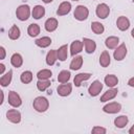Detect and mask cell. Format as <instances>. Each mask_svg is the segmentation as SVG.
<instances>
[{
	"label": "cell",
	"instance_id": "e575fe53",
	"mask_svg": "<svg viewBox=\"0 0 134 134\" xmlns=\"http://www.w3.org/2000/svg\"><path fill=\"white\" fill-rule=\"evenodd\" d=\"M50 81L49 80H39L37 82V88L40 91H45L48 87H50Z\"/></svg>",
	"mask_w": 134,
	"mask_h": 134
},
{
	"label": "cell",
	"instance_id": "5bb4252c",
	"mask_svg": "<svg viewBox=\"0 0 134 134\" xmlns=\"http://www.w3.org/2000/svg\"><path fill=\"white\" fill-rule=\"evenodd\" d=\"M91 73H88V72H82V73H79L74 76L73 79V84L75 85V87H80L82 85V83L84 81H87L91 77Z\"/></svg>",
	"mask_w": 134,
	"mask_h": 134
},
{
	"label": "cell",
	"instance_id": "8d00e7d4",
	"mask_svg": "<svg viewBox=\"0 0 134 134\" xmlns=\"http://www.w3.org/2000/svg\"><path fill=\"white\" fill-rule=\"evenodd\" d=\"M0 52H1V60L5 59V49H4V47H3V46H1V47H0Z\"/></svg>",
	"mask_w": 134,
	"mask_h": 134
},
{
	"label": "cell",
	"instance_id": "f35d334b",
	"mask_svg": "<svg viewBox=\"0 0 134 134\" xmlns=\"http://www.w3.org/2000/svg\"><path fill=\"white\" fill-rule=\"evenodd\" d=\"M4 70H5L4 64H0V74H3L4 73Z\"/></svg>",
	"mask_w": 134,
	"mask_h": 134
},
{
	"label": "cell",
	"instance_id": "ffe728a7",
	"mask_svg": "<svg viewBox=\"0 0 134 134\" xmlns=\"http://www.w3.org/2000/svg\"><path fill=\"white\" fill-rule=\"evenodd\" d=\"M31 15H32V17L35 19L39 20L42 17H44V15H45V8L42 5H36L32 8V10H31Z\"/></svg>",
	"mask_w": 134,
	"mask_h": 134
},
{
	"label": "cell",
	"instance_id": "277c9868",
	"mask_svg": "<svg viewBox=\"0 0 134 134\" xmlns=\"http://www.w3.org/2000/svg\"><path fill=\"white\" fill-rule=\"evenodd\" d=\"M7 100H8V104L14 108H18L22 105V99H21L20 95L15 91H9L8 92Z\"/></svg>",
	"mask_w": 134,
	"mask_h": 134
},
{
	"label": "cell",
	"instance_id": "ba28073f",
	"mask_svg": "<svg viewBox=\"0 0 134 134\" xmlns=\"http://www.w3.org/2000/svg\"><path fill=\"white\" fill-rule=\"evenodd\" d=\"M6 118L13 124H19L21 121V113L16 109H10L6 112Z\"/></svg>",
	"mask_w": 134,
	"mask_h": 134
},
{
	"label": "cell",
	"instance_id": "e0dca14e",
	"mask_svg": "<svg viewBox=\"0 0 134 134\" xmlns=\"http://www.w3.org/2000/svg\"><path fill=\"white\" fill-rule=\"evenodd\" d=\"M117 95V89L116 88H111L109 90H107L102 96H100V102L105 103V102H108V100H111L113 99L115 96Z\"/></svg>",
	"mask_w": 134,
	"mask_h": 134
},
{
	"label": "cell",
	"instance_id": "484cf974",
	"mask_svg": "<svg viewBox=\"0 0 134 134\" xmlns=\"http://www.w3.org/2000/svg\"><path fill=\"white\" fill-rule=\"evenodd\" d=\"M12 79H13V70H8L5 74H3L0 79V85L2 87H6L10 84L12 82Z\"/></svg>",
	"mask_w": 134,
	"mask_h": 134
},
{
	"label": "cell",
	"instance_id": "5b68a950",
	"mask_svg": "<svg viewBox=\"0 0 134 134\" xmlns=\"http://www.w3.org/2000/svg\"><path fill=\"white\" fill-rule=\"evenodd\" d=\"M95 14L99 19H106L110 14V8L106 3H100L96 6Z\"/></svg>",
	"mask_w": 134,
	"mask_h": 134
},
{
	"label": "cell",
	"instance_id": "83f0119b",
	"mask_svg": "<svg viewBox=\"0 0 134 134\" xmlns=\"http://www.w3.org/2000/svg\"><path fill=\"white\" fill-rule=\"evenodd\" d=\"M36 45L41 47V48H46L51 44V39L49 37H42L36 40Z\"/></svg>",
	"mask_w": 134,
	"mask_h": 134
},
{
	"label": "cell",
	"instance_id": "4fadbf2b",
	"mask_svg": "<svg viewBox=\"0 0 134 134\" xmlns=\"http://www.w3.org/2000/svg\"><path fill=\"white\" fill-rule=\"evenodd\" d=\"M83 44H84V47H85V50L87 53H93L96 49V43L89 38H84Z\"/></svg>",
	"mask_w": 134,
	"mask_h": 134
},
{
	"label": "cell",
	"instance_id": "6da1fadb",
	"mask_svg": "<svg viewBox=\"0 0 134 134\" xmlns=\"http://www.w3.org/2000/svg\"><path fill=\"white\" fill-rule=\"evenodd\" d=\"M32 107L36 111L38 112H45L47 111V109L49 108V102L46 97L44 96H37L35 99H34V103H32Z\"/></svg>",
	"mask_w": 134,
	"mask_h": 134
},
{
	"label": "cell",
	"instance_id": "d6986e66",
	"mask_svg": "<svg viewBox=\"0 0 134 134\" xmlns=\"http://www.w3.org/2000/svg\"><path fill=\"white\" fill-rule=\"evenodd\" d=\"M58 60V52L55 49H51L48 51L47 55H46V64L48 66H52L54 65V63Z\"/></svg>",
	"mask_w": 134,
	"mask_h": 134
},
{
	"label": "cell",
	"instance_id": "60d3db41",
	"mask_svg": "<svg viewBox=\"0 0 134 134\" xmlns=\"http://www.w3.org/2000/svg\"><path fill=\"white\" fill-rule=\"evenodd\" d=\"M44 3H50V2H52L53 0H42Z\"/></svg>",
	"mask_w": 134,
	"mask_h": 134
},
{
	"label": "cell",
	"instance_id": "9c48e42d",
	"mask_svg": "<svg viewBox=\"0 0 134 134\" xmlns=\"http://www.w3.org/2000/svg\"><path fill=\"white\" fill-rule=\"evenodd\" d=\"M103 89V84L98 81V80H95L90 86H89V89H88V92L91 96H96L100 93Z\"/></svg>",
	"mask_w": 134,
	"mask_h": 134
},
{
	"label": "cell",
	"instance_id": "7bdbcfd3",
	"mask_svg": "<svg viewBox=\"0 0 134 134\" xmlns=\"http://www.w3.org/2000/svg\"><path fill=\"white\" fill-rule=\"evenodd\" d=\"M73 1H79V0H73Z\"/></svg>",
	"mask_w": 134,
	"mask_h": 134
},
{
	"label": "cell",
	"instance_id": "1f68e13d",
	"mask_svg": "<svg viewBox=\"0 0 134 134\" xmlns=\"http://www.w3.org/2000/svg\"><path fill=\"white\" fill-rule=\"evenodd\" d=\"M32 72L31 71H29V70H25V71H23L22 73H21V75H20V80H21V82L23 83V84H29L31 81H32Z\"/></svg>",
	"mask_w": 134,
	"mask_h": 134
},
{
	"label": "cell",
	"instance_id": "8992f818",
	"mask_svg": "<svg viewBox=\"0 0 134 134\" xmlns=\"http://www.w3.org/2000/svg\"><path fill=\"white\" fill-rule=\"evenodd\" d=\"M120 110H121V105L119 103H116V102L109 103V104H107L103 107V111L106 112V113H109V114L118 113Z\"/></svg>",
	"mask_w": 134,
	"mask_h": 134
},
{
	"label": "cell",
	"instance_id": "ab89813d",
	"mask_svg": "<svg viewBox=\"0 0 134 134\" xmlns=\"http://www.w3.org/2000/svg\"><path fill=\"white\" fill-rule=\"evenodd\" d=\"M129 134H134V125L130 128V130H129Z\"/></svg>",
	"mask_w": 134,
	"mask_h": 134
},
{
	"label": "cell",
	"instance_id": "9a60e30c",
	"mask_svg": "<svg viewBox=\"0 0 134 134\" xmlns=\"http://www.w3.org/2000/svg\"><path fill=\"white\" fill-rule=\"evenodd\" d=\"M58 25H59V22L55 18H49L45 21L44 23V27L45 29L48 31V32H52L54 31L57 28H58Z\"/></svg>",
	"mask_w": 134,
	"mask_h": 134
},
{
	"label": "cell",
	"instance_id": "3957f363",
	"mask_svg": "<svg viewBox=\"0 0 134 134\" xmlns=\"http://www.w3.org/2000/svg\"><path fill=\"white\" fill-rule=\"evenodd\" d=\"M89 16V9L84 6V5H77L74 9L73 13V17L77 20V21H84L88 18Z\"/></svg>",
	"mask_w": 134,
	"mask_h": 134
},
{
	"label": "cell",
	"instance_id": "836d02e7",
	"mask_svg": "<svg viewBox=\"0 0 134 134\" xmlns=\"http://www.w3.org/2000/svg\"><path fill=\"white\" fill-rule=\"evenodd\" d=\"M52 75V72L50 69H42L37 73L38 80H49Z\"/></svg>",
	"mask_w": 134,
	"mask_h": 134
},
{
	"label": "cell",
	"instance_id": "d6a6232c",
	"mask_svg": "<svg viewBox=\"0 0 134 134\" xmlns=\"http://www.w3.org/2000/svg\"><path fill=\"white\" fill-rule=\"evenodd\" d=\"M91 29H92V31H93L94 34H96V35H100V34L104 32L105 27H104V25H103L100 22L94 21V22L91 23Z\"/></svg>",
	"mask_w": 134,
	"mask_h": 134
},
{
	"label": "cell",
	"instance_id": "4316f807",
	"mask_svg": "<svg viewBox=\"0 0 134 134\" xmlns=\"http://www.w3.org/2000/svg\"><path fill=\"white\" fill-rule=\"evenodd\" d=\"M105 84H106L108 87L113 88V87H115V86L118 84V79H117V76L114 75V74H108V75L105 76Z\"/></svg>",
	"mask_w": 134,
	"mask_h": 134
},
{
	"label": "cell",
	"instance_id": "30bf717a",
	"mask_svg": "<svg viewBox=\"0 0 134 134\" xmlns=\"http://www.w3.org/2000/svg\"><path fill=\"white\" fill-rule=\"evenodd\" d=\"M57 91H58V94L60 96H67L71 93L72 91V85L69 84V83H64V84H61L60 86H58L57 88Z\"/></svg>",
	"mask_w": 134,
	"mask_h": 134
},
{
	"label": "cell",
	"instance_id": "44dd1931",
	"mask_svg": "<svg viewBox=\"0 0 134 134\" xmlns=\"http://www.w3.org/2000/svg\"><path fill=\"white\" fill-rule=\"evenodd\" d=\"M111 59H110V54L107 50H104L100 55H99V64L102 67H108L110 65Z\"/></svg>",
	"mask_w": 134,
	"mask_h": 134
},
{
	"label": "cell",
	"instance_id": "603a6c76",
	"mask_svg": "<svg viewBox=\"0 0 134 134\" xmlns=\"http://www.w3.org/2000/svg\"><path fill=\"white\" fill-rule=\"evenodd\" d=\"M57 52H58V60H60L62 62L66 61V59L68 57V45H66V44L65 45H62L57 50Z\"/></svg>",
	"mask_w": 134,
	"mask_h": 134
},
{
	"label": "cell",
	"instance_id": "f1b7e54d",
	"mask_svg": "<svg viewBox=\"0 0 134 134\" xmlns=\"http://www.w3.org/2000/svg\"><path fill=\"white\" fill-rule=\"evenodd\" d=\"M20 35H21V31H20V28L17 26V25H13L10 27V29L8 30V38L10 40H17L20 38Z\"/></svg>",
	"mask_w": 134,
	"mask_h": 134
},
{
	"label": "cell",
	"instance_id": "52a82bcc",
	"mask_svg": "<svg viewBox=\"0 0 134 134\" xmlns=\"http://www.w3.org/2000/svg\"><path fill=\"white\" fill-rule=\"evenodd\" d=\"M127 47H126V44H120L119 46H117L114 50V53H113V57L116 61H122L125 59V57L127 55Z\"/></svg>",
	"mask_w": 134,
	"mask_h": 134
},
{
	"label": "cell",
	"instance_id": "d590c367",
	"mask_svg": "<svg viewBox=\"0 0 134 134\" xmlns=\"http://www.w3.org/2000/svg\"><path fill=\"white\" fill-rule=\"evenodd\" d=\"M93 134H106V132H107V130L105 129V128H103V127H98V126H95L93 129H92V131H91Z\"/></svg>",
	"mask_w": 134,
	"mask_h": 134
},
{
	"label": "cell",
	"instance_id": "ac0fdd59",
	"mask_svg": "<svg viewBox=\"0 0 134 134\" xmlns=\"http://www.w3.org/2000/svg\"><path fill=\"white\" fill-rule=\"evenodd\" d=\"M118 43H119V39H118V37H115V36L108 37L105 41V45L109 49H115L117 47Z\"/></svg>",
	"mask_w": 134,
	"mask_h": 134
},
{
	"label": "cell",
	"instance_id": "cb8c5ba5",
	"mask_svg": "<svg viewBox=\"0 0 134 134\" xmlns=\"http://www.w3.org/2000/svg\"><path fill=\"white\" fill-rule=\"evenodd\" d=\"M128 121H129L128 116H126V115H120V116H117V117L114 119V125H115L116 128L122 129V128H125V127L127 126Z\"/></svg>",
	"mask_w": 134,
	"mask_h": 134
},
{
	"label": "cell",
	"instance_id": "f546056e",
	"mask_svg": "<svg viewBox=\"0 0 134 134\" xmlns=\"http://www.w3.org/2000/svg\"><path fill=\"white\" fill-rule=\"evenodd\" d=\"M40 26L38 25V24H36V23H32V24H30L29 26H28V28H27V34H28V36L29 37H31V38H35V37H37L39 34H40Z\"/></svg>",
	"mask_w": 134,
	"mask_h": 134
},
{
	"label": "cell",
	"instance_id": "d4e9b609",
	"mask_svg": "<svg viewBox=\"0 0 134 134\" xmlns=\"http://www.w3.org/2000/svg\"><path fill=\"white\" fill-rule=\"evenodd\" d=\"M10 64L14 67H16V68L21 67L22 64H23V58H22V55L20 53H17V52L14 53L12 55V58H10Z\"/></svg>",
	"mask_w": 134,
	"mask_h": 134
},
{
	"label": "cell",
	"instance_id": "2e32d148",
	"mask_svg": "<svg viewBox=\"0 0 134 134\" xmlns=\"http://www.w3.org/2000/svg\"><path fill=\"white\" fill-rule=\"evenodd\" d=\"M83 46H84L83 41H79V40L73 41L70 45V54L74 57L75 54L80 53L83 50Z\"/></svg>",
	"mask_w": 134,
	"mask_h": 134
},
{
	"label": "cell",
	"instance_id": "ee69618b",
	"mask_svg": "<svg viewBox=\"0 0 134 134\" xmlns=\"http://www.w3.org/2000/svg\"><path fill=\"white\" fill-rule=\"evenodd\" d=\"M133 2H134V0H133Z\"/></svg>",
	"mask_w": 134,
	"mask_h": 134
},
{
	"label": "cell",
	"instance_id": "8fae6325",
	"mask_svg": "<svg viewBox=\"0 0 134 134\" xmlns=\"http://www.w3.org/2000/svg\"><path fill=\"white\" fill-rule=\"evenodd\" d=\"M70 10H71V3L68 1H64L59 5V7L57 9V15L58 16H65L67 14H69Z\"/></svg>",
	"mask_w": 134,
	"mask_h": 134
},
{
	"label": "cell",
	"instance_id": "4dcf8cb0",
	"mask_svg": "<svg viewBox=\"0 0 134 134\" xmlns=\"http://www.w3.org/2000/svg\"><path fill=\"white\" fill-rule=\"evenodd\" d=\"M70 71L68 70H62L59 75H58V82L61 83V84H64V83H68V81L70 80Z\"/></svg>",
	"mask_w": 134,
	"mask_h": 134
},
{
	"label": "cell",
	"instance_id": "7402d4cb",
	"mask_svg": "<svg viewBox=\"0 0 134 134\" xmlns=\"http://www.w3.org/2000/svg\"><path fill=\"white\" fill-rule=\"evenodd\" d=\"M82 65H83V57H81V55H75V57L72 59V61H71L69 67H70L71 70H79V69L82 67Z\"/></svg>",
	"mask_w": 134,
	"mask_h": 134
},
{
	"label": "cell",
	"instance_id": "74e56055",
	"mask_svg": "<svg viewBox=\"0 0 134 134\" xmlns=\"http://www.w3.org/2000/svg\"><path fill=\"white\" fill-rule=\"evenodd\" d=\"M128 85H129L130 87H133V88H134V76L131 77V79L128 81Z\"/></svg>",
	"mask_w": 134,
	"mask_h": 134
},
{
	"label": "cell",
	"instance_id": "7c38bea8",
	"mask_svg": "<svg viewBox=\"0 0 134 134\" xmlns=\"http://www.w3.org/2000/svg\"><path fill=\"white\" fill-rule=\"evenodd\" d=\"M116 26H117V28H118L119 30L125 31V30H127V29L130 27V21H129V19H128L127 17L120 16V17H118L117 20H116Z\"/></svg>",
	"mask_w": 134,
	"mask_h": 134
},
{
	"label": "cell",
	"instance_id": "b9f144b4",
	"mask_svg": "<svg viewBox=\"0 0 134 134\" xmlns=\"http://www.w3.org/2000/svg\"><path fill=\"white\" fill-rule=\"evenodd\" d=\"M131 36H132V38H134V28H133L132 31H131Z\"/></svg>",
	"mask_w": 134,
	"mask_h": 134
},
{
	"label": "cell",
	"instance_id": "7a4b0ae2",
	"mask_svg": "<svg viewBox=\"0 0 134 134\" xmlns=\"http://www.w3.org/2000/svg\"><path fill=\"white\" fill-rule=\"evenodd\" d=\"M16 16L20 21H26L30 16V7L27 4H22L17 7Z\"/></svg>",
	"mask_w": 134,
	"mask_h": 134
}]
</instances>
